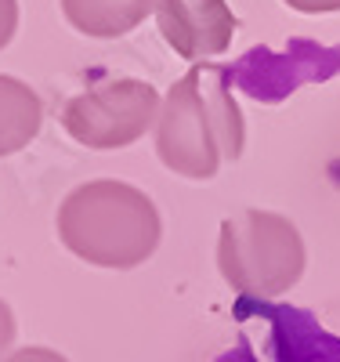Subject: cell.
<instances>
[{
	"label": "cell",
	"instance_id": "obj_9",
	"mask_svg": "<svg viewBox=\"0 0 340 362\" xmlns=\"http://www.w3.org/2000/svg\"><path fill=\"white\" fill-rule=\"evenodd\" d=\"M0 362H69L66 355H58V351H51V348H18V351H11V355H4Z\"/></svg>",
	"mask_w": 340,
	"mask_h": 362
},
{
	"label": "cell",
	"instance_id": "obj_7",
	"mask_svg": "<svg viewBox=\"0 0 340 362\" xmlns=\"http://www.w3.org/2000/svg\"><path fill=\"white\" fill-rule=\"evenodd\" d=\"M44 102L18 76H0V156L22 153L40 134Z\"/></svg>",
	"mask_w": 340,
	"mask_h": 362
},
{
	"label": "cell",
	"instance_id": "obj_10",
	"mask_svg": "<svg viewBox=\"0 0 340 362\" xmlns=\"http://www.w3.org/2000/svg\"><path fill=\"white\" fill-rule=\"evenodd\" d=\"M15 334H18V326H15V312L0 300V358L8 355V348L15 344Z\"/></svg>",
	"mask_w": 340,
	"mask_h": 362
},
{
	"label": "cell",
	"instance_id": "obj_6",
	"mask_svg": "<svg viewBox=\"0 0 340 362\" xmlns=\"http://www.w3.org/2000/svg\"><path fill=\"white\" fill-rule=\"evenodd\" d=\"M160 0H61V15L83 37L116 40L138 29Z\"/></svg>",
	"mask_w": 340,
	"mask_h": 362
},
{
	"label": "cell",
	"instance_id": "obj_3",
	"mask_svg": "<svg viewBox=\"0 0 340 362\" xmlns=\"http://www.w3.org/2000/svg\"><path fill=\"white\" fill-rule=\"evenodd\" d=\"M304 239L297 225L271 210H242L221 221L218 268L232 290L246 297H283L304 276Z\"/></svg>",
	"mask_w": 340,
	"mask_h": 362
},
{
	"label": "cell",
	"instance_id": "obj_5",
	"mask_svg": "<svg viewBox=\"0 0 340 362\" xmlns=\"http://www.w3.org/2000/svg\"><path fill=\"white\" fill-rule=\"evenodd\" d=\"M156 25L181 58L203 62V58L228 51L235 15L225 0H160Z\"/></svg>",
	"mask_w": 340,
	"mask_h": 362
},
{
	"label": "cell",
	"instance_id": "obj_11",
	"mask_svg": "<svg viewBox=\"0 0 340 362\" xmlns=\"http://www.w3.org/2000/svg\"><path fill=\"white\" fill-rule=\"evenodd\" d=\"M293 11H304V15H333L340 11V0H286Z\"/></svg>",
	"mask_w": 340,
	"mask_h": 362
},
{
	"label": "cell",
	"instance_id": "obj_4",
	"mask_svg": "<svg viewBox=\"0 0 340 362\" xmlns=\"http://www.w3.org/2000/svg\"><path fill=\"white\" fill-rule=\"evenodd\" d=\"M160 109L163 102L156 87L123 76L73 95L61 105V127L76 145L87 148H127L152 131Z\"/></svg>",
	"mask_w": 340,
	"mask_h": 362
},
{
	"label": "cell",
	"instance_id": "obj_2",
	"mask_svg": "<svg viewBox=\"0 0 340 362\" xmlns=\"http://www.w3.org/2000/svg\"><path fill=\"white\" fill-rule=\"evenodd\" d=\"M58 239L69 254L98 268H138L163 239L160 210L127 181H87L58 203Z\"/></svg>",
	"mask_w": 340,
	"mask_h": 362
},
{
	"label": "cell",
	"instance_id": "obj_8",
	"mask_svg": "<svg viewBox=\"0 0 340 362\" xmlns=\"http://www.w3.org/2000/svg\"><path fill=\"white\" fill-rule=\"evenodd\" d=\"M18 29V0H0V51L15 40Z\"/></svg>",
	"mask_w": 340,
	"mask_h": 362
},
{
	"label": "cell",
	"instance_id": "obj_1",
	"mask_svg": "<svg viewBox=\"0 0 340 362\" xmlns=\"http://www.w3.org/2000/svg\"><path fill=\"white\" fill-rule=\"evenodd\" d=\"M242 109L228 90V73L213 62H196L163 98L156 119V156L167 170L206 181L242 156Z\"/></svg>",
	"mask_w": 340,
	"mask_h": 362
}]
</instances>
